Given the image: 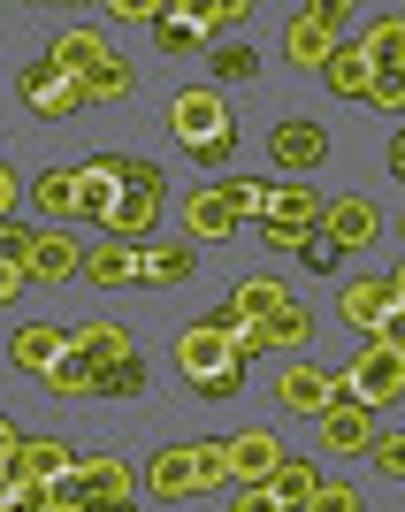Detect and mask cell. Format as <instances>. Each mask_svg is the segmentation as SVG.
<instances>
[{"instance_id": "obj_33", "label": "cell", "mask_w": 405, "mask_h": 512, "mask_svg": "<svg viewBox=\"0 0 405 512\" xmlns=\"http://www.w3.org/2000/svg\"><path fill=\"white\" fill-rule=\"evenodd\" d=\"M192 474H199V490H222V482H237V474H230V444H222V436L192 444Z\"/></svg>"}, {"instance_id": "obj_21", "label": "cell", "mask_w": 405, "mask_h": 512, "mask_svg": "<svg viewBox=\"0 0 405 512\" xmlns=\"http://www.w3.org/2000/svg\"><path fill=\"white\" fill-rule=\"evenodd\" d=\"M31 207L62 230V222H77V169H39L31 176Z\"/></svg>"}, {"instance_id": "obj_24", "label": "cell", "mask_w": 405, "mask_h": 512, "mask_svg": "<svg viewBox=\"0 0 405 512\" xmlns=\"http://www.w3.org/2000/svg\"><path fill=\"white\" fill-rule=\"evenodd\" d=\"M69 344H77V352H85L92 367L130 360V329H123V321H85V329H69Z\"/></svg>"}, {"instance_id": "obj_14", "label": "cell", "mask_w": 405, "mask_h": 512, "mask_svg": "<svg viewBox=\"0 0 405 512\" xmlns=\"http://www.w3.org/2000/svg\"><path fill=\"white\" fill-rule=\"evenodd\" d=\"M276 398H283V413H314V421H321V413L337 406V375H321V367L291 360V367L276 375Z\"/></svg>"}, {"instance_id": "obj_18", "label": "cell", "mask_w": 405, "mask_h": 512, "mask_svg": "<svg viewBox=\"0 0 405 512\" xmlns=\"http://www.w3.org/2000/svg\"><path fill=\"white\" fill-rule=\"evenodd\" d=\"M321 77H329V92H344V100H367L383 69H375V54H367L360 39H344L337 54H329V69H321Z\"/></svg>"}, {"instance_id": "obj_8", "label": "cell", "mask_w": 405, "mask_h": 512, "mask_svg": "<svg viewBox=\"0 0 405 512\" xmlns=\"http://www.w3.org/2000/svg\"><path fill=\"white\" fill-rule=\"evenodd\" d=\"M398 306H405V299H398V283H390V276H352V283H344V299H337V314H344V329L375 337Z\"/></svg>"}, {"instance_id": "obj_44", "label": "cell", "mask_w": 405, "mask_h": 512, "mask_svg": "<svg viewBox=\"0 0 405 512\" xmlns=\"http://www.w3.org/2000/svg\"><path fill=\"white\" fill-rule=\"evenodd\" d=\"M230 512H283V505H276V490L260 482V490H237V505H230Z\"/></svg>"}, {"instance_id": "obj_28", "label": "cell", "mask_w": 405, "mask_h": 512, "mask_svg": "<svg viewBox=\"0 0 405 512\" xmlns=\"http://www.w3.org/2000/svg\"><path fill=\"white\" fill-rule=\"evenodd\" d=\"M283 299H291V291H283L276 276H245V283L230 291V314H237V321H268Z\"/></svg>"}, {"instance_id": "obj_32", "label": "cell", "mask_w": 405, "mask_h": 512, "mask_svg": "<svg viewBox=\"0 0 405 512\" xmlns=\"http://www.w3.org/2000/svg\"><path fill=\"white\" fill-rule=\"evenodd\" d=\"M184 16H192L199 31H237V23H253V8H245V0H184Z\"/></svg>"}, {"instance_id": "obj_12", "label": "cell", "mask_w": 405, "mask_h": 512, "mask_svg": "<svg viewBox=\"0 0 405 512\" xmlns=\"http://www.w3.org/2000/svg\"><path fill=\"white\" fill-rule=\"evenodd\" d=\"M283 459H291V451H283L268 428H245V436H230V474H237V490H260V482H276Z\"/></svg>"}, {"instance_id": "obj_3", "label": "cell", "mask_w": 405, "mask_h": 512, "mask_svg": "<svg viewBox=\"0 0 405 512\" xmlns=\"http://www.w3.org/2000/svg\"><path fill=\"white\" fill-rule=\"evenodd\" d=\"M337 398H352V406H390V398H405V360L398 352H383V344H360L352 360H344L337 375Z\"/></svg>"}, {"instance_id": "obj_10", "label": "cell", "mask_w": 405, "mask_h": 512, "mask_svg": "<svg viewBox=\"0 0 405 512\" xmlns=\"http://www.w3.org/2000/svg\"><path fill=\"white\" fill-rule=\"evenodd\" d=\"M321 237H329L337 253H367V245L383 237V214L367 207V199H329V207H321Z\"/></svg>"}, {"instance_id": "obj_9", "label": "cell", "mask_w": 405, "mask_h": 512, "mask_svg": "<svg viewBox=\"0 0 405 512\" xmlns=\"http://www.w3.org/2000/svg\"><path fill=\"white\" fill-rule=\"evenodd\" d=\"M85 276V245L69 230H39L31 253H23V283H77Z\"/></svg>"}, {"instance_id": "obj_16", "label": "cell", "mask_w": 405, "mask_h": 512, "mask_svg": "<svg viewBox=\"0 0 405 512\" xmlns=\"http://www.w3.org/2000/svg\"><path fill=\"white\" fill-rule=\"evenodd\" d=\"M69 352V329H54V321H23V329H8V360L23 367V375H39L46 383V367Z\"/></svg>"}, {"instance_id": "obj_38", "label": "cell", "mask_w": 405, "mask_h": 512, "mask_svg": "<svg viewBox=\"0 0 405 512\" xmlns=\"http://www.w3.org/2000/svg\"><path fill=\"white\" fill-rule=\"evenodd\" d=\"M222 192H230L237 222H245V214H268V184H253V176H237V184H222Z\"/></svg>"}, {"instance_id": "obj_30", "label": "cell", "mask_w": 405, "mask_h": 512, "mask_svg": "<svg viewBox=\"0 0 405 512\" xmlns=\"http://www.w3.org/2000/svg\"><path fill=\"white\" fill-rule=\"evenodd\" d=\"M207 69H214V92H222V85H253V77H260V54L245 39H222L207 54Z\"/></svg>"}, {"instance_id": "obj_7", "label": "cell", "mask_w": 405, "mask_h": 512, "mask_svg": "<svg viewBox=\"0 0 405 512\" xmlns=\"http://www.w3.org/2000/svg\"><path fill=\"white\" fill-rule=\"evenodd\" d=\"M230 367H245L230 352V337H222V329H214V321H192V329H184V337H176V375H184V383H214V375H230Z\"/></svg>"}, {"instance_id": "obj_42", "label": "cell", "mask_w": 405, "mask_h": 512, "mask_svg": "<svg viewBox=\"0 0 405 512\" xmlns=\"http://www.w3.org/2000/svg\"><path fill=\"white\" fill-rule=\"evenodd\" d=\"M299 260H306V268H321V276H329V268H344V253L329 245V237H306V245H299Z\"/></svg>"}, {"instance_id": "obj_31", "label": "cell", "mask_w": 405, "mask_h": 512, "mask_svg": "<svg viewBox=\"0 0 405 512\" xmlns=\"http://www.w3.org/2000/svg\"><path fill=\"white\" fill-rule=\"evenodd\" d=\"M92 383H100V367H92L85 352H77V344H69L62 360L46 367V390H54V398H92Z\"/></svg>"}, {"instance_id": "obj_26", "label": "cell", "mask_w": 405, "mask_h": 512, "mask_svg": "<svg viewBox=\"0 0 405 512\" xmlns=\"http://www.w3.org/2000/svg\"><path fill=\"white\" fill-rule=\"evenodd\" d=\"M268 490H276V505H283V512H306V505L321 497V467H314V459H283Z\"/></svg>"}, {"instance_id": "obj_22", "label": "cell", "mask_w": 405, "mask_h": 512, "mask_svg": "<svg viewBox=\"0 0 405 512\" xmlns=\"http://www.w3.org/2000/svg\"><path fill=\"white\" fill-rule=\"evenodd\" d=\"M184 230H192V237H230V230H237V207H230V192H222V184L192 192V199H184Z\"/></svg>"}, {"instance_id": "obj_40", "label": "cell", "mask_w": 405, "mask_h": 512, "mask_svg": "<svg viewBox=\"0 0 405 512\" xmlns=\"http://www.w3.org/2000/svg\"><path fill=\"white\" fill-rule=\"evenodd\" d=\"M306 512H360V490H352V482H321V497Z\"/></svg>"}, {"instance_id": "obj_37", "label": "cell", "mask_w": 405, "mask_h": 512, "mask_svg": "<svg viewBox=\"0 0 405 512\" xmlns=\"http://www.w3.org/2000/svg\"><path fill=\"white\" fill-rule=\"evenodd\" d=\"M123 192H169V184H161V169H153V161H138V153H123Z\"/></svg>"}, {"instance_id": "obj_6", "label": "cell", "mask_w": 405, "mask_h": 512, "mask_svg": "<svg viewBox=\"0 0 405 512\" xmlns=\"http://www.w3.org/2000/svg\"><path fill=\"white\" fill-rule=\"evenodd\" d=\"M16 92H23V107H31V115H46V123H69V115L85 107V85H77V77H62L46 54L16 77Z\"/></svg>"}, {"instance_id": "obj_49", "label": "cell", "mask_w": 405, "mask_h": 512, "mask_svg": "<svg viewBox=\"0 0 405 512\" xmlns=\"http://www.w3.org/2000/svg\"><path fill=\"white\" fill-rule=\"evenodd\" d=\"M390 283H398V299H405V260H398V268H390Z\"/></svg>"}, {"instance_id": "obj_23", "label": "cell", "mask_w": 405, "mask_h": 512, "mask_svg": "<svg viewBox=\"0 0 405 512\" xmlns=\"http://www.w3.org/2000/svg\"><path fill=\"white\" fill-rule=\"evenodd\" d=\"M138 283H153V291L192 283V245H138Z\"/></svg>"}, {"instance_id": "obj_45", "label": "cell", "mask_w": 405, "mask_h": 512, "mask_svg": "<svg viewBox=\"0 0 405 512\" xmlns=\"http://www.w3.org/2000/svg\"><path fill=\"white\" fill-rule=\"evenodd\" d=\"M16 199H23V184H16V169L0 161V222H8V207H16Z\"/></svg>"}, {"instance_id": "obj_36", "label": "cell", "mask_w": 405, "mask_h": 512, "mask_svg": "<svg viewBox=\"0 0 405 512\" xmlns=\"http://www.w3.org/2000/svg\"><path fill=\"white\" fill-rule=\"evenodd\" d=\"M123 92H130V62H123V54H107V62L85 77V100H123Z\"/></svg>"}, {"instance_id": "obj_47", "label": "cell", "mask_w": 405, "mask_h": 512, "mask_svg": "<svg viewBox=\"0 0 405 512\" xmlns=\"http://www.w3.org/2000/svg\"><path fill=\"white\" fill-rule=\"evenodd\" d=\"M390 176H398V184H405V130H398V138H390Z\"/></svg>"}, {"instance_id": "obj_46", "label": "cell", "mask_w": 405, "mask_h": 512, "mask_svg": "<svg viewBox=\"0 0 405 512\" xmlns=\"http://www.w3.org/2000/svg\"><path fill=\"white\" fill-rule=\"evenodd\" d=\"M16 291H23V268H16V260H0V306L16 299Z\"/></svg>"}, {"instance_id": "obj_4", "label": "cell", "mask_w": 405, "mask_h": 512, "mask_svg": "<svg viewBox=\"0 0 405 512\" xmlns=\"http://www.w3.org/2000/svg\"><path fill=\"white\" fill-rule=\"evenodd\" d=\"M260 237H268V253H299L306 237H321V199L306 192V184H283V192H268Z\"/></svg>"}, {"instance_id": "obj_1", "label": "cell", "mask_w": 405, "mask_h": 512, "mask_svg": "<svg viewBox=\"0 0 405 512\" xmlns=\"http://www.w3.org/2000/svg\"><path fill=\"white\" fill-rule=\"evenodd\" d=\"M169 130L184 138V153H192L199 169H222V161L237 153V123H230V107H222V92H214V85L176 92V107H169Z\"/></svg>"}, {"instance_id": "obj_13", "label": "cell", "mask_w": 405, "mask_h": 512, "mask_svg": "<svg viewBox=\"0 0 405 512\" xmlns=\"http://www.w3.org/2000/svg\"><path fill=\"white\" fill-rule=\"evenodd\" d=\"M69 467H77V451H69L62 436H16V451H8V474H16V482H62Z\"/></svg>"}, {"instance_id": "obj_15", "label": "cell", "mask_w": 405, "mask_h": 512, "mask_svg": "<svg viewBox=\"0 0 405 512\" xmlns=\"http://www.w3.org/2000/svg\"><path fill=\"white\" fill-rule=\"evenodd\" d=\"M321 451H329V459L375 451V413H367V406H352V398H337V406L321 413Z\"/></svg>"}, {"instance_id": "obj_25", "label": "cell", "mask_w": 405, "mask_h": 512, "mask_svg": "<svg viewBox=\"0 0 405 512\" xmlns=\"http://www.w3.org/2000/svg\"><path fill=\"white\" fill-rule=\"evenodd\" d=\"M77 482H85L92 505H130V467L123 459H77Z\"/></svg>"}, {"instance_id": "obj_34", "label": "cell", "mask_w": 405, "mask_h": 512, "mask_svg": "<svg viewBox=\"0 0 405 512\" xmlns=\"http://www.w3.org/2000/svg\"><path fill=\"white\" fill-rule=\"evenodd\" d=\"M100 398H138V390H146V360H138V352H130V360H115V367H100Z\"/></svg>"}, {"instance_id": "obj_50", "label": "cell", "mask_w": 405, "mask_h": 512, "mask_svg": "<svg viewBox=\"0 0 405 512\" xmlns=\"http://www.w3.org/2000/svg\"><path fill=\"white\" fill-rule=\"evenodd\" d=\"M85 512H138V505H85Z\"/></svg>"}, {"instance_id": "obj_39", "label": "cell", "mask_w": 405, "mask_h": 512, "mask_svg": "<svg viewBox=\"0 0 405 512\" xmlns=\"http://www.w3.org/2000/svg\"><path fill=\"white\" fill-rule=\"evenodd\" d=\"M367 107H390V115H405V69H383V77H375V92H367Z\"/></svg>"}, {"instance_id": "obj_48", "label": "cell", "mask_w": 405, "mask_h": 512, "mask_svg": "<svg viewBox=\"0 0 405 512\" xmlns=\"http://www.w3.org/2000/svg\"><path fill=\"white\" fill-rule=\"evenodd\" d=\"M8 451H16V428L0 421V467H8Z\"/></svg>"}, {"instance_id": "obj_17", "label": "cell", "mask_w": 405, "mask_h": 512, "mask_svg": "<svg viewBox=\"0 0 405 512\" xmlns=\"http://www.w3.org/2000/svg\"><path fill=\"white\" fill-rule=\"evenodd\" d=\"M107 54H115V46H107V31H92V23H77V31H62V39L46 46V62L62 69V77H77V85H85Z\"/></svg>"}, {"instance_id": "obj_29", "label": "cell", "mask_w": 405, "mask_h": 512, "mask_svg": "<svg viewBox=\"0 0 405 512\" xmlns=\"http://www.w3.org/2000/svg\"><path fill=\"white\" fill-rule=\"evenodd\" d=\"M360 46L375 54V69H405V16H398V8H390V16H375V23L360 31Z\"/></svg>"}, {"instance_id": "obj_43", "label": "cell", "mask_w": 405, "mask_h": 512, "mask_svg": "<svg viewBox=\"0 0 405 512\" xmlns=\"http://www.w3.org/2000/svg\"><path fill=\"white\" fill-rule=\"evenodd\" d=\"M367 344H383V352H398V360H405V306H398V314H390V321H383V329H375Z\"/></svg>"}, {"instance_id": "obj_5", "label": "cell", "mask_w": 405, "mask_h": 512, "mask_svg": "<svg viewBox=\"0 0 405 512\" xmlns=\"http://www.w3.org/2000/svg\"><path fill=\"white\" fill-rule=\"evenodd\" d=\"M115 207H123V153H92V161H77V222H115Z\"/></svg>"}, {"instance_id": "obj_27", "label": "cell", "mask_w": 405, "mask_h": 512, "mask_svg": "<svg viewBox=\"0 0 405 512\" xmlns=\"http://www.w3.org/2000/svg\"><path fill=\"white\" fill-rule=\"evenodd\" d=\"M260 337H268V352H299V344H306V337H314V314H306V306H299V299H283V306H276V314L260 321Z\"/></svg>"}, {"instance_id": "obj_20", "label": "cell", "mask_w": 405, "mask_h": 512, "mask_svg": "<svg viewBox=\"0 0 405 512\" xmlns=\"http://www.w3.org/2000/svg\"><path fill=\"white\" fill-rule=\"evenodd\" d=\"M77 283H100V291H123V283H138V245H115V237L85 245V276H77Z\"/></svg>"}, {"instance_id": "obj_41", "label": "cell", "mask_w": 405, "mask_h": 512, "mask_svg": "<svg viewBox=\"0 0 405 512\" xmlns=\"http://www.w3.org/2000/svg\"><path fill=\"white\" fill-rule=\"evenodd\" d=\"M375 467H383L390 482H405V436H375Z\"/></svg>"}, {"instance_id": "obj_11", "label": "cell", "mask_w": 405, "mask_h": 512, "mask_svg": "<svg viewBox=\"0 0 405 512\" xmlns=\"http://www.w3.org/2000/svg\"><path fill=\"white\" fill-rule=\"evenodd\" d=\"M268 153H276V169H291V176H306L329 153V130L314 123V115H291V123H276L268 130Z\"/></svg>"}, {"instance_id": "obj_35", "label": "cell", "mask_w": 405, "mask_h": 512, "mask_svg": "<svg viewBox=\"0 0 405 512\" xmlns=\"http://www.w3.org/2000/svg\"><path fill=\"white\" fill-rule=\"evenodd\" d=\"M153 39H161V54H192V46L207 39V31H199V23L184 16V8H169V16L153 23Z\"/></svg>"}, {"instance_id": "obj_19", "label": "cell", "mask_w": 405, "mask_h": 512, "mask_svg": "<svg viewBox=\"0 0 405 512\" xmlns=\"http://www.w3.org/2000/svg\"><path fill=\"white\" fill-rule=\"evenodd\" d=\"M146 490L161 497V505H176V497H199L192 444H169V451H153V467H146Z\"/></svg>"}, {"instance_id": "obj_2", "label": "cell", "mask_w": 405, "mask_h": 512, "mask_svg": "<svg viewBox=\"0 0 405 512\" xmlns=\"http://www.w3.org/2000/svg\"><path fill=\"white\" fill-rule=\"evenodd\" d=\"M344 23H352L344 0H314V8H299L291 31H283V62H291V69H329V54L344 46Z\"/></svg>"}]
</instances>
